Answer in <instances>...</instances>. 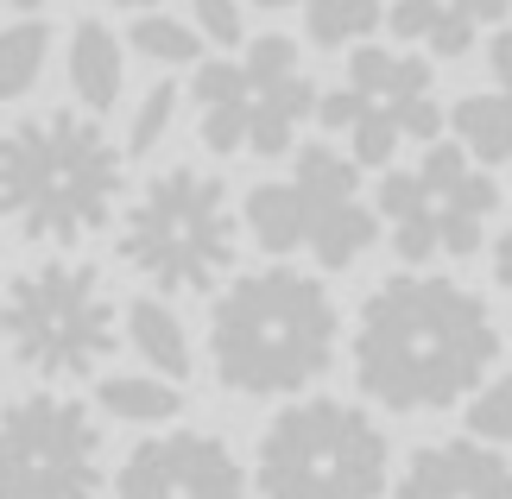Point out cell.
<instances>
[{
  "mask_svg": "<svg viewBox=\"0 0 512 499\" xmlns=\"http://www.w3.org/2000/svg\"><path fill=\"white\" fill-rule=\"evenodd\" d=\"M354 379L386 411H449L500 361L487 297L443 272H399L354 316Z\"/></svg>",
  "mask_w": 512,
  "mask_h": 499,
  "instance_id": "cell-1",
  "label": "cell"
},
{
  "mask_svg": "<svg viewBox=\"0 0 512 499\" xmlns=\"http://www.w3.org/2000/svg\"><path fill=\"white\" fill-rule=\"evenodd\" d=\"M127 152L95 114L51 108L0 133V222L38 247H76L114 222Z\"/></svg>",
  "mask_w": 512,
  "mask_h": 499,
  "instance_id": "cell-2",
  "label": "cell"
},
{
  "mask_svg": "<svg viewBox=\"0 0 512 499\" xmlns=\"http://www.w3.org/2000/svg\"><path fill=\"white\" fill-rule=\"evenodd\" d=\"M336 329L323 278L260 266L209 304V361L234 398H298L336 361Z\"/></svg>",
  "mask_w": 512,
  "mask_h": 499,
  "instance_id": "cell-3",
  "label": "cell"
},
{
  "mask_svg": "<svg viewBox=\"0 0 512 499\" xmlns=\"http://www.w3.org/2000/svg\"><path fill=\"white\" fill-rule=\"evenodd\" d=\"M0 342L38 379H83L121 348V310L89 259H38L0 285Z\"/></svg>",
  "mask_w": 512,
  "mask_h": 499,
  "instance_id": "cell-4",
  "label": "cell"
},
{
  "mask_svg": "<svg viewBox=\"0 0 512 499\" xmlns=\"http://www.w3.org/2000/svg\"><path fill=\"white\" fill-rule=\"evenodd\" d=\"M392 481V443L348 398H291L253 455L260 499H380Z\"/></svg>",
  "mask_w": 512,
  "mask_h": 499,
  "instance_id": "cell-5",
  "label": "cell"
},
{
  "mask_svg": "<svg viewBox=\"0 0 512 499\" xmlns=\"http://www.w3.org/2000/svg\"><path fill=\"white\" fill-rule=\"evenodd\" d=\"M241 215H234L222 177L209 171H159L121 215V259L165 297H196L228 278Z\"/></svg>",
  "mask_w": 512,
  "mask_h": 499,
  "instance_id": "cell-6",
  "label": "cell"
},
{
  "mask_svg": "<svg viewBox=\"0 0 512 499\" xmlns=\"http://www.w3.org/2000/svg\"><path fill=\"white\" fill-rule=\"evenodd\" d=\"M494 209H500V190L487 165L468 158L462 139H430L418 171H386L380 184V228L411 266L481 253Z\"/></svg>",
  "mask_w": 512,
  "mask_h": 499,
  "instance_id": "cell-7",
  "label": "cell"
},
{
  "mask_svg": "<svg viewBox=\"0 0 512 499\" xmlns=\"http://www.w3.org/2000/svg\"><path fill=\"white\" fill-rule=\"evenodd\" d=\"M102 474V424L83 398L38 386L0 405V499H95Z\"/></svg>",
  "mask_w": 512,
  "mask_h": 499,
  "instance_id": "cell-8",
  "label": "cell"
},
{
  "mask_svg": "<svg viewBox=\"0 0 512 499\" xmlns=\"http://www.w3.org/2000/svg\"><path fill=\"white\" fill-rule=\"evenodd\" d=\"M114 499H247V474L222 436L165 430L133 443L114 474Z\"/></svg>",
  "mask_w": 512,
  "mask_h": 499,
  "instance_id": "cell-9",
  "label": "cell"
},
{
  "mask_svg": "<svg viewBox=\"0 0 512 499\" xmlns=\"http://www.w3.org/2000/svg\"><path fill=\"white\" fill-rule=\"evenodd\" d=\"M392 499H512V462L481 436H443L399 468Z\"/></svg>",
  "mask_w": 512,
  "mask_h": 499,
  "instance_id": "cell-10",
  "label": "cell"
},
{
  "mask_svg": "<svg viewBox=\"0 0 512 499\" xmlns=\"http://www.w3.org/2000/svg\"><path fill=\"white\" fill-rule=\"evenodd\" d=\"M348 89H361L373 108H386L392 121H399L405 139H443V108L430 102V64L418 51H392V45H354L348 57Z\"/></svg>",
  "mask_w": 512,
  "mask_h": 499,
  "instance_id": "cell-11",
  "label": "cell"
},
{
  "mask_svg": "<svg viewBox=\"0 0 512 499\" xmlns=\"http://www.w3.org/2000/svg\"><path fill=\"white\" fill-rule=\"evenodd\" d=\"M512 0H392L386 26L399 45H430L437 57H468L481 26H500Z\"/></svg>",
  "mask_w": 512,
  "mask_h": 499,
  "instance_id": "cell-12",
  "label": "cell"
},
{
  "mask_svg": "<svg viewBox=\"0 0 512 499\" xmlns=\"http://www.w3.org/2000/svg\"><path fill=\"white\" fill-rule=\"evenodd\" d=\"M247 152L260 158H285L298 146V127L317 114V83L304 70H285V76H253L247 70Z\"/></svg>",
  "mask_w": 512,
  "mask_h": 499,
  "instance_id": "cell-13",
  "label": "cell"
},
{
  "mask_svg": "<svg viewBox=\"0 0 512 499\" xmlns=\"http://www.w3.org/2000/svg\"><path fill=\"white\" fill-rule=\"evenodd\" d=\"M247 64L234 57H196V139L215 152V158H234L247 152Z\"/></svg>",
  "mask_w": 512,
  "mask_h": 499,
  "instance_id": "cell-14",
  "label": "cell"
},
{
  "mask_svg": "<svg viewBox=\"0 0 512 499\" xmlns=\"http://www.w3.org/2000/svg\"><path fill=\"white\" fill-rule=\"evenodd\" d=\"M121 342L140 354L152 373L177 379V386H184L190 367H196L190 335H184V323H177V310L165 304V297H133V304L121 310Z\"/></svg>",
  "mask_w": 512,
  "mask_h": 499,
  "instance_id": "cell-15",
  "label": "cell"
},
{
  "mask_svg": "<svg viewBox=\"0 0 512 499\" xmlns=\"http://www.w3.org/2000/svg\"><path fill=\"white\" fill-rule=\"evenodd\" d=\"M64 70H70V89L83 95V108H89V114H108V108H114V95H121V83H127L121 38H114L102 19H76Z\"/></svg>",
  "mask_w": 512,
  "mask_h": 499,
  "instance_id": "cell-16",
  "label": "cell"
},
{
  "mask_svg": "<svg viewBox=\"0 0 512 499\" xmlns=\"http://www.w3.org/2000/svg\"><path fill=\"white\" fill-rule=\"evenodd\" d=\"M304 247L317 253V266H323V272H348L354 259H367L373 247H380V209H367L361 196L310 209V234H304Z\"/></svg>",
  "mask_w": 512,
  "mask_h": 499,
  "instance_id": "cell-17",
  "label": "cell"
},
{
  "mask_svg": "<svg viewBox=\"0 0 512 499\" xmlns=\"http://www.w3.org/2000/svg\"><path fill=\"white\" fill-rule=\"evenodd\" d=\"M241 228H247L272 259L298 253L304 234H310V203H304V190L291 184V177H285V184H253L247 203H241Z\"/></svg>",
  "mask_w": 512,
  "mask_h": 499,
  "instance_id": "cell-18",
  "label": "cell"
},
{
  "mask_svg": "<svg viewBox=\"0 0 512 499\" xmlns=\"http://www.w3.org/2000/svg\"><path fill=\"white\" fill-rule=\"evenodd\" d=\"M95 411L114 417V424H171L184 411V392L165 373H102L95 379Z\"/></svg>",
  "mask_w": 512,
  "mask_h": 499,
  "instance_id": "cell-19",
  "label": "cell"
},
{
  "mask_svg": "<svg viewBox=\"0 0 512 499\" xmlns=\"http://www.w3.org/2000/svg\"><path fill=\"white\" fill-rule=\"evenodd\" d=\"M449 127L475 165H512V95H462L449 108Z\"/></svg>",
  "mask_w": 512,
  "mask_h": 499,
  "instance_id": "cell-20",
  "label": "cell"
},
{
  "mask_svg": "<svg viewBox=\"0 0 512 499\" xmlns=\"http://www.w3.org/2000/svg\"><path fill=\"white\" fill-rule=\"evenodd\" d=\"M291 184L304 190L310 209L348 203V196H361V165H354L342 146H329V139H310V146H298V171H291Z\"/></svg>",
  "mask_w": 512,
  "mask_h": 499,
  "instance_id": "cell-21",
  "label": "cell"
},
{
  "mask_svg": "<svg viewBox=\"0 0 512 499\" xmlns=\"http://www.w3.org/2000/svg\"><path fill=\"white\" fill-rule=\"evenodd\" d=\"M45 57H51L45 19H13V26H0V102L32 95V83L45 76Z\"/></svg>",
  "mask_w": 512,
  "mask_h": 499,
  "instance_id": "cell-22",
  "label": "cell"
},
{
  "mask_svg": "<svg viewBox=\"0 0 512 499\" xmlns=\"http://www.w3.org/2000/svg\"><path fill=\"white\" fill-rule=\"evenodd\" d=\"M380 0H304V26H310V45L336 51V45H361V38L380 26Z\"/></svg>",
  "mask_w": 512,
  "mask_h": 499,
  "instance_id": "cell-23",
  "label": "cell"
},
{
  "mask_svg": "<svg viewBox=\"0 0 512 499\" xmlns=\"http://www.w3.org/2000/svg\"><path fill=\"white\" fill-rule=\"evenodd\" d=\"M121 45H133L140 57H152V64H196V57H203V32L184 26V19H171V13L140 7V19L127 26Z\"/></svg>",
  "mask_w": 512,
  "mask_h": 499,
  "instance_id": "cell-24",
  "label": "cell"
},
{
  "mask_svg": "<svg viewBox=\"0 0 512 499\" xmlns=\"http://www.w3.org/2000/svg\"><path fill=\"white\" fill-rule=\"evenodd\" d=\"M462 405H468V436H481V443H512V373L481 379Z\"/></svg>",
  "mask_w": 512,
  "mask_h": 499,
  "instance_id": "cell-25",
  "label": "cell"
},
{
  "mask_svg": "<svg viewBox=\"0 0 512 499\" xmlns=\"http://www.w3.org/2000/svg\"><path fill=\"white\" fill-rule=\"evenodd\" d=\"M177 95H184V89H171V83H152V89H146V102H140V114H133V127H127V152H133V158H146V152L171 133Z\"/></svg>",
  "mask_w": 512,
  "mask_h": 499,
  "instance_id": "cell-26",
  "label": "cell"
},
{
  "mask_svg": "<svg viewBox=\"0 0 512 499\" xmlns=\"http://www.w3.org/2000/svg\"><path fill=\"white\" fill-rule=\"evenodd\" d=\"M196 32H203V45H215V51H234V45H247L241 0H196Z\"/></svg>",
  "mask_w": 512,
  "mask_h": 499,
  "instance_id": "cell-27",
  "label": "cell"
},
{
  "mask_svg": "<svg viewBox=\"0 0 512 499\" xmlns=\"http://www.w3.org/2000/svg\"><path fill=\"white\" fill-rule=\"evenodd\" d=\"M487 64H494V83L512 95V26L494 32V45H487Z\"/></svg>",
  "mask_w": 512,
  "mask_h": 499,
  "instance_id": "cell-28",
  "label": "cell"
},
{
  "mask_svg": "<svg viewBox=\"0 0 512 499\" xmlns=\"http://www.w3.org/2000/svg\"><path fill=\"white\" fill-rule=\"evenodd\" d=\"M494 285H506V291H512V228L494 241Z\"/></svg>",
  "mask_w": 512,
  "mask_h": 499,
  "instance_id": "cell-29",
  "label": "cell"
},
{
  "mask_svg": "<svg viewBox=\"0 0 512 499\" xmlns=\"http://www.w3.org/2000/svg\"><path fill=\"white\" fill-rule=\"evenodd\" d=\"M0 7H13V13H32V7H45V0H0Z\"/></svg>",
  "mask_w": 512,
  "mask_h": 499,
  "instance_id": "cell-30",
  "label": "cell"
},
{
  "mask_svg": "<svg viewBox=\"0 0 512 499\" xmlns=\"http://www.w3.org/2000/svg\"><path fill=\"white\" fill-rule=\"evenodd\" d=\"M114 7H159V0H114Z\"/></svg>",
  "mask_w": 512,
  "mask_h": 499,
  "instance_id": "cell-31",
  "label": "cell"
},
{
  "mask_svg": "<svg viewBox=\"0 0 512 499\" xmlns=\"http://www.w3.org/2000/svg\"><path fill=\"white\" fill-rule=\"evenodd\" d=\"M260 7H298V0H260Z\"/></svg>",
  "mask_w": 512,
  "mask_h": 499,
  "instance_id": "cell-32",
  "label": "cell"
}]
</instances>
